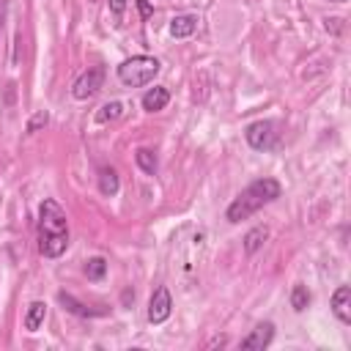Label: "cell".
Segmentation results:
<instances>
[{
	"label": "cell",
	"mask_w": 351,
	"mask_h": 351,
	"mask_svg": "<svg viewBox=\"0 0 351 351\" xmlns=\"http://www.w3.org/2000/svg\"><path fill=\"white\" fill-rule=\"evenodd\" d=\"M69 247V219L66 211L47 197L38 206V252L44 258H60Z\"/></svg>",
	"instance_id": "cell-1"
},
{
	"label": "cell",
	"mask_w": 351,
	"mask_h": 351,
	"mask_svg": "<svg viewBox=\"0 0 351 351\" xmlns=\"http://www.w3.org/2000/svg\"><path fill=\"white\" fill-rule=\"evenodd\" d=\"M280 195H282L280 181H274V178H258V181H252L247 189L239 192V197L228 206L225 217H228V222H241V219H247L250 214H255L258 208H263L266 203L277 200Z\"/></svg>",
	"instance_id": "cell-2"
},
{
	"label": "cell",
	"mask_w": 351,
	"mask_h": 351,
	"mask_svg": "<svg viewBox=\"0 0 351 351\" xmlns=\"http://www.w3.org/2000/svg\"><path fill=\"white\" fill-rule=\"evenodd\" d=\"M159 74V60L151 55H134L118 66V80L129 88H143Z\"/></svg>",
	"instance_id": "cell-3"
},
{
	"label": "cell",
	"mask_w": 351,
	"mask_h": 351,
	"mask_svg": "<svg viewBox=\"0 0 351 351\" xmlns=\"http://www.w3.org/2000/svg\"><path fill=\"white\" fill-rule=\"evenodd\" d=\"M244 137H247L250 148H255V151H269V148L274 145V140H277V123H274V121H255V123L247 126Z\"/></svg>",
	"instance_id": "cell-4"
},
{
	"label": "cell",
	"mask_w": 351,
	"mask_h": 351,
	"mask_svg": "<svg viewBox=\"0 0 351 351\" xmlns=\"http://www.w3.org/2000/svg\"><path fill=\"white\" fill-rule=\"evenodd\" d=\"M101 82H104V69H101V66H88V69L74 80L71 93H74V99H90V96L101 88Z\"/></svg>",
	"instance_id": "cell-5"
},
{
	"label": "cell",
	"mask_w": 351,
	"mask_h": 351,
	"mask_svg": "<svg viewBox=\"0 0 351 351\" xmlns=\"http://www.w3.org/2000/svg\"><path fill=\"white\" fill-rule=\"evenodd\" d=\"M173 313V299H170V291L165 285H159L154 293H151V302H148V321L151 324H162L167 321Z\"/></svg>",
	"instance_id": "cell-6"
},
{
	"label": "cell",
	"mask_w": 351,
	"mask_h": 351,
	"mask_svg": "<svg viewBox=\"0 0 351 351\" xmlns=\"http://www.w3.org/2000/svg\"><path fill=\"white\" fill-rule=\"evenodd\" d=\"M271 337H274V324H271V321H263V324H258V326L241 340V348H247V351H263V348L271 343Z\"/></svg>",
	"instance_id": "cell-7"
},
{
	"label": "cell",
	"mask_w": 351,
	"mask_h": 351,
	"mask_svg": "<svg viewBox=\"0 0 351 351\" xmlns=\"http://www.w3.org/2000/svg\"><path fill=\"white\" fill-rule=\"evenodd\" d=\"M332 313L340 318V324H351V288L340 285L332 296Z\"/></svg>",
	"instance_id": "cell-8"
},
{
	"label": "cell",
	"mask_w": 351,
	"mask_h": 351,
	"mask_svg": "<svg viewBox=\"0 0 351 351\" xmlns=\"http://www.w3.org/2000/svg\"><path fill=\"white\" fill-rule=\"evenodd\" d=\"M195 30H197V16L195 14H176L170 19V36H176V38H186Z\"/></svg>",
	"instance_id": "cell-9"
},
{
	"label": "cell",
	"mask_w": 351,
	"mask_h": 351,
	"mask_svg": "<svg viewBox=\"0 0 351 351\" xmlns=\"http://www.w3.org/2000/svg\"><path fill=\"white\" fill-rule=\"evenodd\" d=\"M167 101H170L167 88L156 85V88L145 90V96H143V110H145V112H159V110H165V107H167Z\"/></svg>",
	"instance_id": "cell-10"
},
{
	"label": "cell",
	"mask_w": 351,
	"mask_h": 351,
	"mask_svg": "<svg viewBox=\"0 0 351 351\" xmlns=\"http://www.w3.org/2000/svg\"><path fill=\"white\" fill-rule=\"evenodd\" d=\"M266 239H269V228H266V225H258V228L247 230V236H244V252H247V255L258 252Z\"/></svg>",
	"instance_id": "cell-11"
},
{
	"label": "cell",
	"mask_w": 351,
	"mask_h": 351,
	"mask_svg": "<svg viewBox=\"0 0 351 351\" xmlns=\"http://www.w3.org/2000/svg\"><path fill=\"white\" fill-rule=\"evenodd\" d=\"M47 318V304L44 302H30L27 307V315H25V329L27 332H36Z\"/></svg>",
	"instance_id": "cell-12"
},
{
	"label": "cell",
	"mask_w": 351,
	"mask_h": 351,
	"mask_svg": "<svg viewBox=\"0 0 351 351\" xmlns=\"http://www.w3.org/2000/svg\"><path fill=\"white\" fill-rule=\"evenodd\" d=\"M118 186H121V181H118L115 167H101L99 170V189H101V195H115Z\"/></svg>",
	"instance_id": "cell-13"
},
{
	"label": "cell",
	"mask_w": 351,
	"mask_h": 351,
	"mask_svg": "<svg viewBox=\"0 0 351 351\" xmlns=\"http://www.w3.org/2000/svg\"><path fill=\"white\" fill-rule=\"evenodd\" d=\"M58 299H60V304H63L66 310H71L74 315H82V318H85V315H99V313L88 310L85 304H80V302H77V299H74L71 293H63V291H60V293H58Z\"/></svg>",
	"instance_id": "cell-14"
},
{
	"label": "cell",
	"mask_w": 351,
	"mask_h": 351,
	"mask_svg": "<svg viewBox=\"0 0 351 351\" xmlns=\"http://www.w3.org/2000/svg\"><path fill=\"white\" fill-rule=\"evenodd\" d=\"M85 274H88V280H101L104 274H107V261L104 258H88L85 261Z\"/></svg>",
	"instance_id": "cell-15"
},
{
	"label": "cell",
	"mask_w": 351,
	"mask_h": 351,
	"mask_svg": "<svg viewBox=\"0 0 351 351\" xmlns=\"http://www.w3.org/2000/svg\"><path fill=\"white\" fill-rule=\"evenodd\" d=\"M307 304H310V291H307V285H293V291H291V307H293L296 313H302V310H307Z\"/></svg>",
	"instance_id": "cell-16"
},
{
	"label": "cell",
	"mask_w": 351,
	"mask_h": 351,
	"mask_svg": "<svg viewBox=\"0 0 351 351\" xmlns=\"http://www.w3.org/2000/svg\"><path fill=\"white\" fill-rule=\"evenodd\" d=\"M134 159H137V165H140V170L143 173H156V154L154 151H148V148H140L137 154H134Z\"/></svg>",
	"instance_id": "cell-17"
},
{
	"label": "cell",
	"mask_w": 351,
	"mask_h": 351,
	"mask_svg": "<svg viewBox=\"0 0 351 351\" xmlns=\"http://www.w3.org/2000/svg\"><path fill=\"white\" fill-rule=\"evenodd\" d=\"M123 115V104L121 101H107L101 110H99V121L104 123V121H115V118H121Z\"/></svg>",
	"instance_id": "cell-18"
},
{
	"label": "cell",
	"mask_w": 351,
	"mask_h": 351,
	"mask_svg": "<svg viewBox=\"0 0 351 351\" xmlns=\"http://www.w3.org/2000/svg\"><path fill=\"white\" fill-rule=\"evenodd\" d=\"M47 121H49V115L41 110V112H36L30 121H27V132H38L41 126H47Z\"/></svg>",
	"instance_id": "cell-19"
},
{
	"label": "cell",
	"mask_w": 351,
	"mask_h": 351,
	"mask_svg": "<svg viewBox=\"0 0 351 351\" xmlns=\"http://www.w3.org/2000/svg\"><path fill=\"white\" fill-rule=\"evenodd\" d=\"M110 8H112V14H115V16H121V14H123V8H126V0H110Z\"/></svg>",
	"instance_id": "cell-20"
},
{
	"label": "cell",
	"mask_w": 351,
	"mask_h": 351,
	"mask_svg": "<svg viewBox=\"0 0 351 351\" xmlns=\"http://www.w3.org/2000/svg\"><path fill=\"white\" fill-rule=\"evenodd\" d=\"M137 5H140L143 19H148V16H151V5H148V0H137Z\"/></svg>",
	"instance_id": "cell-21"
},
{
	"label": "cell",
	"mask_w": 351,
	"mask_h": 351,
	"mask_svg": "<svg viewBox=\"0 0 351 351\" xmlns=\"http://www.w3.org/2000/svg\"><path fill=\"white\" fill-rule=\"evenodd\" d=\"M335 3H343V0H335Z\"/></svg>",
	"instance_id": "cell-22"
}]
</instances>
